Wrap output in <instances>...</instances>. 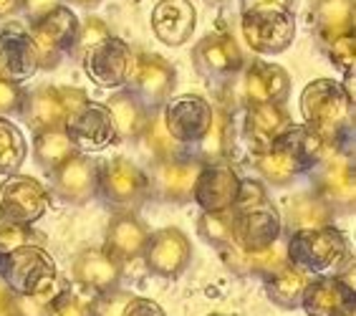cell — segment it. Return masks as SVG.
<instances>
[{
	"instance_id": "cell-13",
	"label": "cell",
	"mask_w": 356,
	"mask_h": 316,
	"mask_svg": "<svg viewBox=\"0 0 356 316\" xmlns=\"http://www.w3.org/2000/svg\"><path fill=\"white\" fill-rule=\"evenodd\" d=\"M147 266L159 276H177L190 261V243L177 228H165L147 238Z\"/></svg>"
},
{
	"instance_id": "cell-12",
	"label": "cell",
	"mask_w": 356,
	"mask_h": 316,
	"mask_svg": "<svg viewBox=\"0 0 356 316\" xmlns=\"http://www.w3.org/2000/svg\"><path fill=\"white\" fill-rule=\"evenodd\" d=\"M79 33V21L71 13L69 8L56 6L54 10H48L43 18H38L31 31V43H33L35 54H58L66 46H71Z\"/></svg>"
},
{
	"instance_id": "cell-19",
	"label": "cell",
	"mask_w": 356,
	"mask_h": 316,
	"mask_svg": "<svg viewBox=\"0 0 356 316\" xmlns=\"http://www.w3.org/2000/svg\"><path fill=\"white\" fill-rule=\"evenodd\" d=\"M245 91L253 104H278L288 91V76L275 63L258 61L248 71Z\"/></svg>"
},
{
	"instance_id": "cell-16",
	"label": "cell",
	"mask_w": 356,
	"mask_h": 316,
	"mask_svg": "<svg viewBox=\"0 0 356 316\" xmlns=\"http://www.w3.org/2000/svg\"><path fill=\"white\" fill-rule=\"evenodd\" d=\"M303 309L309 316H336L354 306V291L341 278H323L303 289Z\"/></svg>"
},
{
	"instance_id": "cell-23",
	"label": "cell",
	"mask_w": 356,
	"mask_h": 316,
	"mask_svg": "<svg viewBox=\"0 0 356 316\" xmlns=\"http://www.w3.org/2000/svg\"><path fill=\"white\" fill-rule=\"evenodd\" d=\"M273 145L283 147L288 155H293L296 162L306 170V167H311L314 162L321 159L326 142H323L314 129H309V127H288Z\"/></svg>"
},
{
	"instance_id": "cell-1",
	"label": "cell",
	"mask_w": 356,
	"mask_h": 316,
	"mask_svg": "<svg viewBox=\"0 0 356 316\" xmlns=\"http://www.w3.org/2000/svg\"><path fill=\"white\" fill-rule=\"evenodd\" d=\"M0 276L18 294L48 299L56 281V266L46 251L35 246H21L0 255Z\"/></svg>"
},
{
	"instance_id": "cell-41",
	"label": "cell",
	"mask_w": 356,
	"mask_h": 316,
	"mask_svg": "<svg viewBox=\"0 0 356 316\" xmlns=\"http://www.w3.org/2000/svg\"><path fill=\"white\" fill-rule=\"evenodd\" d=\"M122 316H165V311L159 309V303L149 301V299H129Z\"/></svg>"
},
{
	"instance_id": "cell-24",
	"label": "cell",
	"mask_w": 356,
	"mask_h": 316,
	"mask_svg": "<svg viewBox=\"0 0 356 316\" xmlns=\"http://www.w3.org/2000/svg\"><path fill=\"white\" fill-rule=\"evenodd\" d=\"M197 61L207 71H235L240 66V49L230 35H210L197 46Z\"/></svg>"
},
{
	"instance_id": "cell-40",
	"label": "cell",
	"mask_w": 356,
	"mask_h": 316,
	"mask_svg": "<svg viewBox=\"0 0 356 316\" xmlns=\"http://www.w3.org/2000/svg\"><path fill=\"white\" fill-rule=\"evenodd\" d=\"M149 147L159 157H170L172 155V137L167 134L165 124H152L149 132Z\"/></svg>"
},
{
	"instance_id": "cell-7",
	"label": "cell",
	"mask_w": 356,
	"mask_h": 316,
	"mask_svg": "<svg viewBox=\"0 0 356 316\" xmlns=\"http://www.w3.org/2000/svg\"><path fill=\"white\" fill-rule=\"evenodd\" d=\"M46 187L33 177H10L0 187V213L18 226L35 223L46 213Z\"/></svg>"
},
{
	"instance_id": "cell-38",
	"label": "cell",
	"mask_w": 356,
	"mask_h": 316,
	"mask_svg": "<svg viewBox=\"0 0 356 316\" xmlns=\"http://www.w3.org/2000/svg\"><path fill=\"white\" fill-rule=\"evenodd\" d=\"M245 13H293V0H243Z\"/></svg>"
},
{
	"instance_id": "cell-46",
	"label": "cell",
	"mask_w": 356,
	"mask_h": 316,
	"mask_svg": "<svg viewBox=\"0 0 356 316\" xmlns=\"http://www.w3.org/2000/svg\"><path fill=\"white\" fill-rule=\"evenodd\" d=\"M10 6H13V0H0V15L8 13V10H10Z\"/></svg>"
},
{
	"instance_id": "cell-11",
	"label": "cell",
	"mask_w": 356,
	"mask_h": 316,
	"mask_svg": "<svg viewBox=\"0 0 356 316\" xmlns=\"http://www.w3.org/2000/svg\"><path fill=\"white\" fill-rule=\"evenodd\" d=\"M240 190V180L227 165H213L200 170L195 182V200L205 213H225L235 205Z\"/></svg>"
},
{
	"instance_id": "cell-31",
	"label": "cell",
	"mask_w": 356,
	"mask_h": 316,
	"mask_svg": "<svg viewBox=\"0 0 356 316\" xmlns=\"http://www.w3.org/2000/svg\"><path fill=\"white\" fill-rule=\"evenodd\" d=\"M114 119V127H117V134L122 137H129V134H137L144 124V111L137 104V99L129 97V94H117L111 99V104L106 106Z\"/></svg>"
},
{
	"instance_id": "cell-21",
	"label": "cell",
	"mask_w": 356,
	"mask_h": 316,
	"mask_svg": "<svg viewBox=\"0 0 356 316\" xmlns=\"http://www.w3.org/2000/svg\"><path fill=\"white\" fill-rule=\"evenodd\" d=\"M134 79H137V86L142 89V94H147L149 99H162L167 97V91L172 89L175 84V71H172L170 63H165L159 56H144L134 61Z\"/></svg>"
},
{
	"instance_id": "cell-39",
	"label": "cell",
	"mask_w": 356,
	"mask_h": 316,
	"mask_svg": "<svg viewBox=\"0 0 356 316\" xmlns=\"http://www.w3.org/2000/svg\"><path fill=\"white\" fill-rule=\"evenodd\" d=\"M48 316H86V306L76 296L63 294L48 306Z\"/></svg>"
},
{
	"instance_id": "cell-42",
	"label": "cell",
	"mask_w": 356,
	"mask_h": 316,
	"mask_svg": "<svg viewBox=\"0 0 356 316\" xmlns=\"http://www.w3.org/2000/svg\"><path fill=\"white\" fill-rule=\"evenodd\" d=\"M21 106V91L10 81H0V114L13 111Z\"/></svg>"
},
{
	"instance_id": "cell-49",
	"label": "cell",
	"mask_w": 356,
	"mask_h": 316,
	"mask_svg": "<svg viewBox=\"0 0 356 316\" xmlns=\"http://www.w3.org/2000/svg\"><path fill=\"white\" fill-rule=\"evenodd\" d=\"M213 316H222V314H213Z\"/></svg>"
},
{
	"instance_id": "cell-6",
	"label": "cell",
	"mask_w": 356,
	"mask_h": 316,
	"mask_svg": "<svg viewBox=\"0 0 356 316\" xmlns=\"http://www.w3.org/2000/svg\"><path fill=\"white\" fill-rule=\"evenodd\" d=\"M66 134H69L71 145H76L83 152L104 150L106 145L117 142L119 137L109 109L89 102L66 119Z\"/></svg>"
},
{
	"instance_id": "cell-3",
	"label": "cell",
	"mask_w": 356,
	"mask_h": 316,
	"mask_svg": "<svg viewBox=\"0 0 356 316\" xmlns=\"http://www.w3.org/2000/svg\"><path fill=\"white\" fill-rule=\"evenodd\" d=\"M288 255L293 266L303 268V271H329V268L341 266L346 258V241L343 235L334 228H306L291 238L288 246Z\"/></svg>"
},
{
	"instance_id": "cell-9",
	"label": "cell",
	"mask_w": 356,
	"mask_h": 316,
	"mask_svg": "<svg viewBox=\"0 0 356 316\" xmlns=\"http://www.w3.org/2000/svg\"><path fill=\"white\" fill-rule=\"evenodd\" d=\"M86 104L83 91L79 89H38L28 99V122L35 129H58V124L79 111Z\"/></svg>"
},
{
	"instance_id": "cell-36",
	"label": "cell",
	"mask_w": 356,
	"mask_h": 316,
	"mask_svg": "<svg viewBox=\"0 0 356 316\" xmlns=\"http://www.w3.org/2000/svg\"><path fill=\"white\" fill-rule=\"evenodd\" d=\"M331 61L336 66H341L343 71H351L354 69V58H356V51H354V35L346 33V35H339L331 41Z\"/></svg>"
},
{
	"instance_id": "cell-37",
	"label": "cell",
	"mask_w": 356,
	"mask_h": 316,
	"mask_svg": "<svg viewBox=\"0 0 356 316\" xmlns=\"http://www.w3.org/2000/svg\"><path fill=\"white\" fill-rule=\"evenodd\" d=\"M28 241V230L18 223H13L10 218L0 213V248L3 251H13V248L26 246Z\"/></svg>"
},
{
	"instance_id": "cell-17",
	"label": "cell",
	"mask_w": 356,
	"mask_h": 316,
	"mask_svg": "<svg viewBox=\"0 0 356 316\" xmlns=\"http://www.w3.org/2000/svg\"><path fill=\"white\" fill-rule=\"evenodd\" d=\"M99 185H102V193L111 203H134L144 193L147 180H144V175L131 162L119 157L104 167Z\"/></svg>"
},
{
	"instance_id": "cell-34",
	"label": "cell",
	"mask_w": 356,
	"mask_h": 316,
	"mask_svg": "<svg viewBox=\"0 0 356 316\" xmlns=\"http://www.w3.org/2000/svg\"><path fill=\"white\" fill-rule=\"evenodd\" d=\"M288 215H291V223H293L298 230H306V228H323L326 220H329V210L321 200L316 198H296L288 207Z\"/></svg>"
},
{
	"instance_id": "cell-30",
	"label": "cell",
	"mask_w": 356,
	"mask_h": 316,
	"mask_svg": "<svg viewBox=\"0 0 356 316\" xmlns=\"http://www.w3.org/2000/svg\"><path fill=\"white\" fill-rule=\"evenodd\" d=\"M74 155V145L66 132L61 129H43L35 139V157L46 167H61Z\"/></svg>"
},
{
	"instance_id": "cell-8",
	"label": "cell",
	"mask_w": 356,
	"mask_h": 316,
	"mask_svg": "<svg viewBox=\"0 0 356 316\" xmlns=\"http://www.w3.org/2000/svg\"><path fill=\"white\" fill-rule=\"evenodd\" d=\"M293 13H245L243 35L258 54H281L293 41Z\"/></svg>"
},
{
	"instance_id": "cell-14",
	"label": "cell",
	"mask_w": 356,
	"mask_h": 316,
	"mask_svg": "<svg viewBox=\"0 0 356 316\" xmlns=\"http://www.w3.org/2000/svg\"><path fill=\"white\" fill-rule=\"evenodd\" d=\"M197 13L190 0H162L152 10V28L162 43L182 46L195 31Z\"/></svg>"
},
{
	"instance_id": "cell-45",
	"label": "cell",
	"mask_w": 356,
	"mask_h": 316,
	"mask_svg": "<svg viewBox=\"0 0 356 316\" xmlns=\"http://www.w3.org/2000/svg\"><path fill=\"white\" fill-rule=\"evenodd\" d=\"M106 38V28L102 26V23H96V21H91L89 23V28H86V46H94V43H99V41H104Z\"/></svg>"
},
{
	"instance_id": "cell-32",
	"label": "cell",
	"mask_w": 356,
	"mask_h": 316,
	"mask_svg": "<svg viewBox=\"0 0 356 316\" xmlns=\"http://www.w3.org/2000/svg\"><path fill=\"white\" fill-rule=\"evenodd\" d=\"M26 157V139L10 122L0 119V172H13Z\"/></svg>"
},
{
	"instance_id": "cell-48",
	"label": "cell",
	"mask_w": 356,
	"mask_h": 316,
	"mask_svg": "<svg viewBox=\"0 0 356 316\" xmlns=\"http://www.w3.org/2000/svg\"><path fill=\"white\" fill-rule=\"evenodd\" d=\"M76 3H81V6H91V3H96V0H76Z\"/></svg>"
},
{
	"instance_id": "cell-18",
	"label": "cell",
	"mask_w": 356,
	"mask_h": 316,
	"mask_svg": "<svg viewBox=\"0 0 356 316\" xmlns=\"http://www.w3.org/2000/svg\"><path fill=\"white\" fill-rule=\"evenodd\" d=\"M291 127L286 111L278 104H253L248 111V139L255 147V152H266L273 147V142Z\"/></svg>"
},
{
	"instance_id": "cell-4",
	"label": "cell",
	"mask_w": 356,
	"mask_h": 316,
	"mask_svg": "<svg viewBox=\"0 0 356 316\" xmlns=\"http://www.w3.org/2000/svg\"><path fill=\"white\" fill-rule=\"evenodd\" d=\"M134 54L124 41L119 38H104V41L94 43L89 51H86V58H83V66H86V74L94 79L99 86H122L131 74H134Z\"/></svg>"
},
{
	"instance_id": "cell-27",
	"label": "cell",
	"mask_w": 356,
	"mask_h": 316,
	"mask_svg": "<svg viewBox=\"0 0 356 316\" xmlns=\"http://www.w3.org/2000/svg\"><path fill=\"white\" fill-rule=\"evenodd\" d=\"M354 28V6L351 0H323L318 8V31L326 41L351 33Z\"/></svg>"
},
{
	"instance_id": "cell-35",
	"label": "cell",
	"mask_w": 356,
	"mask_h": 316,
	"mask_svg": "<svg viewBox=\"0 0 356 316\" xmlns=\"http://www.w3.org/2000/svg\"><path fill=\"white\" fill-rule=\"evenodd\" d=\"M233 226L235 220L225 213H205L200 220V233L205 235L207 243H215V246H227L233 243Z\"/></svg>"
},
{
	"instance_id": "cell-10",
	"label": "cell",
	"mask_w": 356,
	"mask_h": 316,
	"mask_svg": "<svg viewBox=\"0 0 356 316\" xmlns=\"http://www.w3.org/2000/svg\"><path fill=\"white\" fill-rule=\"evenodd\" d=\"M278 233H281V220L273 207L268 205L240 213L233 226V241L243 253H261L273 248Z\"/></svg>"
},
{
	"instance_id": "cell-22",
	"label": "cell",
	"mask_w": 356,
	"mask_h": 316,
	"mask_svg": "<svg viewBox=\"0 0 356 316\" xmlns=\"http://www.w3.org/2000/svg\"><path fill=\"white\" fill-rule=\"evenodd\" d=\"M76 278L91 289H111L119 278V263L109 253L86 251L76 261Z\"/></svg>"
},
{
	"instance_id": "cell-28",
	"label": "cell",
	"mask_w": 356,
	"mask_h": 316,
	"mask_svg": "<svg viewBox=\"0 0 356 316\" xmlns=\"http://www.w3.org/2000/svg\"><path fill=\"white\" fill-rule=\"evenodd\" d=\"M200 170H202V167L195 165V162H167V165L159 170V185H162L167 198L185 200V198H190L192 190H195Z\"/></svg>"
},
{
	"instance_id": "cell-25",
	"label": "cell",
	"mask_w": 356,
	"mask_h": 316,
	"mask_svg": "<svg viewBox=\"0 0 356 316\" xmlns=\"http://www.w3.org/2000/svg\"><path fill=\"white\" fill-rule=\"evenodd\" d=\"M147 246V233L131 215H122L109 226V255L111 258H131Z\"/></svg>"
},
{
	"instance_id": "cell-33",
	"label": "cell",
	"mask_w": 356,
	"mask_h": 316,
	"mask_svg": "<svg viewBox=\"0 0 356 316\" xmlns=\"http://www.w3.org/2000/svg\"><path fill=\"white\" fill-rule=\"evenodd\" d=\"M303 289H306V281L303 276L296 271V268L283 266L278 274H273L270 278V286H268V294L273 301H278L281 306H293L298 299H301Z\"/></svg>"
},
{
	"instance_id": "cell-44",
	"label": "cell",
	"mask_w": 356,
	"mask_h": 316,
	"mask_svg": "<svg viewBox=\"0 0 356 316\" xmlns=\"http://www.w3.org/2000/svg\"><path fill=\"white\" fill-rule=\"evenodd\" d=\"M0 316H18V306H15L10 291L0 283Z\"/></svg>"
},
{
	"instance_id": "cell-26",
	"label": "cell",
	"mask_w": 356,
	"mask_h": 316,
	"mask_svg": "<svg viewBox=\"0 0 356 316\" xmlns=\"http://www.w3.org/2000/svg\"><path fill=\"white\" fill-rule=\"evenodd\" d=\"M321 190L329 200L351 203V198H354V172H351V165L343 157L326 159V167H323L321 175Z\"/></svg>"
},
{
	"instance_id": "cell-5",
	"label": "cell",
	"mask_w": 356,
	"mask_h": 316,
	"mask_svg": "<svg viewBox=\"0 0 356 316\" xmlns=\"http://www.w3.org/2000/svg\"><path fill=\"white\" fill-rule=\"evenodd\" d=\"M215 114L213 106L202 97H177L167 104L165 109V129L177 142H200L207 132L213 129Z\"/></svg>"
},
{
	"instance_id": "cell-29",
	"label": "cell",
	"mask_w": 356,
	"mask_h": 316,
	"mask_svg": "<svg viewBox=\"0 0 356 316\" xmlns=\"http://www.w3.org/2000/svg\"><path fill=\"white\" fill-rule=\"evenodd\" d=\"M255 167H258L263 177H268L270 182H286V180L293 177L296 172L303 170V167L296 162L293 155H288V152L278 145H273L266 152H258V155H255Z\"/></svg>"
},
{
	"instance_id": "cell-20",
	"label": "cell",
	"mask_w": 356,
	"mask_h": 316,
	"mask_svg": "<svg viewBox=\"0 0 356 316\" xmlns=\"http://www.w3.org/2000/svg\"><path fill=\"white\" fill-rule=\"evenodd\" d=\"M96 187V167L81 155H71L56 167V190L66 200H86Z\"/></svg>"
},
{
	"instance_id": "cell-47",
	"label": "cell",
	"mask_w": 356,
	"mask_h": 316,
	"mask_svg": "<svg viewBox=\"0 0 356 316\" xmlns=\"http://www.w3.org/2000/svg\"><path fill=\"white\" fill-rule=\"evenodd\" d=\"M336 316H354V306H349V309H343V311H339Z\"/></svg>"
},
{
	"instance_id": "cell-43",
	"label": "cell",
	"mask_w": 356,
	"mask_h": 316,
	"mask_svg": "<svg viewBox=\"0 0 356 316\" xmlns=\"http://www.w3.org/2000/svg\"><path fill=\"white\" fill-rule=\"evenodd\" d=\"M54 8H56V0H26V10L33 15L35 21L43 18V15H46L48 10H54Z\"/></svg>"
},
{
	"instance_id": "cell-15",
	"label": "cell",
	"mask_w": 356,
	"mask_h": 316,
	"mask_svg": "<svg viewBox=\"0 0 356 316\" xmlns=\"http://www.w3.org/2000/svg\"><path fill=\"white\" fill-rule=\"evenodd\" d=\"M38 54L28 35L0 33V81L21 84L35 74Z\"/></svg>"
},
{
	"instance_id": "cell-2",
	"label": "cell",
	"mask_w": 356,
	"mask_h": 316,
	"mask_svg": "<svg viewBox=\"0 0 356 316\" xmlns=\"http://www.w3.org/2000/svg\"><path fill=\"white\" fill-rule=\"evenodd\" d=\"M301 111L309 129H314L326 142V139H334L349 124L351 99L336 81L318 79L303 91Z\"/></svg>"
}]
</instances>
